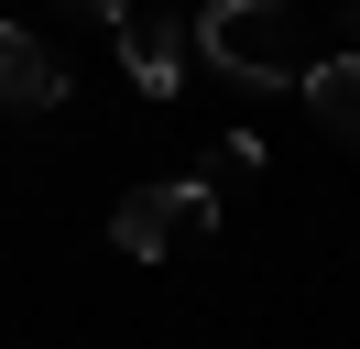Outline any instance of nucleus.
Instances as JSON below:
<instances>
[{
  "label": "nucleus",
  "mask_w": 360,
  "mask_h": 349,
  "mask_svg": "<svg viewBox=\"0 0 360 349\" xmlns=\"http://www.w3.org/2000/svg\"><path fill=\"white\" fill-rule=\"evenodd\" d=\"M186 44L219 77H240V87H306V44H295L284 0H197L186 11Z\"/></svg>",
  "instance_id": "nucleus-1"
},
{
  "label": "nucleus",
  "mask_w": 360,
  "mask_h": 349,
  "mask_svg": "<svg viewBox=\"0 0 360 349\" xmlns=\"http://www.w3.org/2000/svg\"><path fill=\"white\" fill-rule=\"evenodd\" d=\"M207 229H219V196H207L197 174H186V186H131V196L110 208V240H120L131 262H175V251H197Z\"/></svg>",
  "instance_id": "nucleus-2"
},
{
  "label": "nucleus",
  "mask_w": 360,
  "mask_h": 349,
  "mask_svg": "<svg viewBox=\"0 0 360 349\" xmlns=\"http://www.w3.org/2000/svg\"><path fill=\"white\" fill-rule=\"evenodd\" d=\"M110 33H120V65H131V87H153V99H175V87H186V55H197V44H186V11H164V0H131Z\"/></svg>",
  "instance_id": "nucleus-3"
},
{
  "label": "nucleus",
  "mask_w": 360,
  "mask_h": 349,
  "mask_svg": "<svg viewBox=\"0 0 360 349\" xmlns=\"http://www.w3.org/2000/svg\"><path fill=\"white\" fill-rule=\"evenodd\" d=\"M66 99V65H55L44 33H22V22H0V109H55Z\"/></svg>",
  "instance_id": "nucleus-4"
},
{
  "label": "nucleus",
  "mask_w": 360,
  "mask_h": 349,
  "mask_svg": "<svg viewBox=\"0 0 360 349\" xmlns=\"http://www.w3.org/2000/svg\"><path fill=\"white\" fill-rule=\"evenodd\" d=\"M306 109L338 131V142H360V55H328V65H306Z\"/></svg>",
  "instance_id": "nucleus-5"
},
{
  "label": "nucleus",
  "mask_w": 360,
  "mask_h": 349,
  "mask_svg": "<svg viewBox=\"0 0 360 349\" xmlns=\"http://www.w3.org/2000/svg\"><path fill=\"white\" fill-rule=\"evenodd\" d=\"M240 174H262V142H251V131H229V142H207V164H197V186H207V196H229Z\"/></svg>",
  "instance_id": "nucleus-6"
},
{
  "label": "nucleus",
  "mask_w": 360,
  "mask_h": 349,
  "mask_svg": "<svg viewBox=\"0 0 360 349\" xmlns=\"http://www.w3.org/2000/svg\"><path fill=\"white\" fill-rule=\"evenodd\" d=\"M77 11H98V22H120V11H131V0H77Z\"/></svg>",
  "instance_id": "nucleus-7"
},
{
  "label": "nucleus",
  "mask_w": 360,
  "mask_h": 349,
  "mask_svg": "<svg viewBox=\"0 0 360 349\" xmlns=\"http://www.w3.org/2000/svg\"><path fill=\"white\" fill-rule=\"evenodd\" d=\"M164 11H175V0H164Z\"/></svg>",
  "instance_id": "nucleus-8"
}]
</instances>
